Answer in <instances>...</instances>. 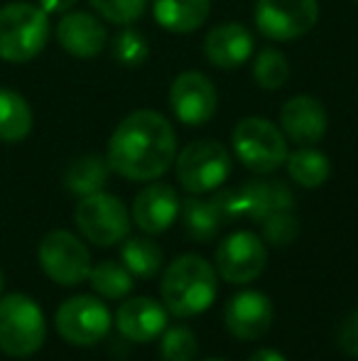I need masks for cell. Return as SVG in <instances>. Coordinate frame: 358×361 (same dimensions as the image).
<instances>
[{"label": "cell", "mask_w": 358, "mask_h": 361, "mask_svg": "<svg viewBox=\"0 0 358 361\" xmlns=\"http://www.w3.org/2000/svg\"><path fill=\"white\" fill-rule=\"evenodd\" d=\"M177 157V133L158 111H133L108 140V165L120 177L150 182L162 177Z\"/></svg>", "instance_id": "cell-1"}, {"label": "cell", "mask_w": 358, "mask_h": 361, "mask_svg": "<svg viewBox=\"0 0 358 361\" xmlns=\"http://www.w3.org/2000/svg\"><path fill=\"white\" fill-rule=\"evenodd\" d=\"M216 271L201 256H179L162 276V302L174 317H194L214 305Z\"/></svg>", "instance_id": "cell-2"}, {"label": "cell", "mask_w": 358, "mask_h": 361, "mask_svg": "<svg viewBox=\"0 0 358 361\" xmlns=\"http://www.w3.org/2000/svg\"><path fill=\"white\" fill-rule=\"evenodd\" d=\"M49 39V15L34 3H8L0 8V59L25 64L44 49Z\"/></svg>", "instance_id": "cell-3"}, {"label": "cell", "mask_w": 358, "mask_h": 361, "mask_svg": "<svg viewBox=\"0 0 358 361\" xmlns=\"http://www.w3.org/2000/svg\"><path fill=\"white\" fill-rule=\"evenodd\" d=\"M216 212L221 221L231 224L236 219H250V221H263L265 216L275 212H285L295 207L290 187L277 180H250L241 187L219 190L214 197Z\"/></svg>", "instance_id": "cell-4"}, {"label": "cell", "mask_w": 358, "mask_h": 361, "mask_svg": "<svg viewBox=\"0 0 358 361\" xmlns=\"http://www.w3.org/2000/svg\"><path fill=\"white\" fill-rule=\"evenodd\" d=\"M47 324L39 305L27 295H5L0 300V349L10 357H30L44 344Z\"/></svg>", "instance_id": "cell-5"}, {"label": "cell", "mask_w": 358, "mask_h": 361, "mask_svg": "<svg viewBox=\"0 0 358 361\" xmlns=\"http://www.w3.org/2000/svg\"><path fill=\"white\" fill-rule=\"evenodd\" d=\"M231 140H234L238 160L258 175H270L280 170L287 160V140L282 128L260 116H248L238 121Z\"/></svg>", "instance_id": "cell-6"}, {"label": "cell", "mask_w": 358, "mask_h": 361, "mask_svg": "<svg viewBox=\"0 0 358 361\" xmlns=\"http://www.w3.org/2000/svg\"><path fill=\"white\" fill-rule=\"evenodd\" d=\"M177 180L191 195L219 190L231 175V155L219 140H194L174 157Z\"/></svg>", "instance_id": "cell-7"}, {"label": "cell", "mask_w": 358, "mask_h": 361, "mask_svg": "<svg viewBox=\"0 0 358 361\" xmlns=\"http://www.w3.org/2000/svg\"><path fill=\"white\" fill-rule=\"evenodd\" d=\"M74 221L79 231L96 246H115L130 231V214L125 204L103 190L82 197Z\"/></svg>", "instance_id": "cell-8"}, {"label": "cell", "mask_w": 358, "mask_h": 361, "mask_svg": "<svg viewBox=\"0 0 358 361\" xmlns=\"http://www.w3.org/2000/svg\"><path fill=\"white\" fill-rule=\"evenodd\" d=\"M39 266L59 286H79L91 273V253L74 233L57 228L39 243Z\"/></svg>", "instance_id": "cell-9"}, {"label": "cell", "mask_w": 358, "mask_h": 361, "mask_svg": "<svg viewBox=\"0 0 358 361\" xmlns=\"http://www.w3.org/2000/svg\"><path fill=\"white\" fill-rule=\"evenodd\" d=\"M319 20L317 0H258L255 25L268 39L290 42L307 35Z\"/></svg>", "instance_id": "cell-10"}, {"label": "cell", "mask_w": 358, "mask_h": 361, "mask_svg": "<svg viewBox=\"0 0 358 361\" xmlns=\"http://www.w3.org/2000/svg\"><path fill=\"white\" fill-rule=\"evenodd\" d=\"M57 332L62 339L77 347H91L98 344L101 339L108 334L110 329V312L101 300L91 298V295H77L62 302L57 310Z\"/></svg>", "instance_id": "cell-11"}, {"label": "cell", "mask_w": 358, "mask_h": 361, "mask_svg": "<svg viewBox=\"0 0 358 361\" xmlns=\"http://www.w3.org/2000/svg\"><path fill=\"white\" fill-rule=\"evenodd\" d=\"M268 263V248L253 231H236L216 248V271L226 283L245 286L253 283Z\"/></svg>", "instance_id": "cell-12"}, {"label": "cell", "mask_w": 358, "mask_h": 361, "mask_svg": "<svg viewBox=\"0 0 358 361\" xmlns=\"http://www.w3.org/2000/svg\"><path fill=\"white\" fill-rule=\"evenodd\" d=\"M170 106L184 126H204L219 109V91L201 72H181L170 86Z\"/></svg>", "instance_id": "cell-13"}, {"label": "cell", "mask_w": 358, "mask_h": 361, "mask_svg": "<svg viewBox=\"0 0 358 361\" xmlns=\"http://www.w3.org/2000/svg\"><path fill=\"white\" fill-rule=\"evenodd\" d=\"M275 310L268 295L258 293V290H243L236 293L234 298L226 302L224 310V324L236 339L243 342H255L270 329Z\"/></svg>", "instance_id": "cell-14"}, {"label": "cell", "mask_w": 358, "mask_h": 361, "mask_svg": "<svg viewBox=\"0 0 358 361\" xmlns=\"http://www.w3.org/2000/svg\"><path fill=\"white\" fill-rule=\"evenodd\" d=\"M280 128L285 138H290L297 145L319 143L329 128L324 104L309 94L292 96L280 109Z\"/></svg>", "instance_id": "cell-15"}, {"label": "cell", "mask_w": 358, "mask_h": 361, "mask_svg": "<svg viewBox=\"0 0 358 361\" xmlns=\"http://www.w3.org/2000/svg\"><path fill=\"white\" fill-rule=\"evenodd\" d=\"M179 195L165 182H153L138 192L133 202V219L145 233H162L179 216Z\"/></svg>", "instance_id": "cell-16"}, {"label": "cell", "mask_w": 358, "mask_h": 361, "mask_svg": "<svg viewBox=\"0 0 358 361\" xmlns=\"http://www.w3.org/2000/svg\"><path fill=\"white\" fill-rule=\"evenodd\" d=\"M57 42L62 49H67L72 57L91 59L101 54L108 42V32H106L103 23L91 13H67L57 25Z\"/></svg>", "instance_id": "cell-17"}, {"label": "cell", "mask_w": 358, "mask_h": 361, "mask_svg": "<svg viewBox=\"0 0 358 361\" xmlns=\"http://www.w3.org/2000/svg\"><path fill=\"white\" fill-rule=\"evenodd\" d=\"M115 327L130 342H153L167 327V310L153 298H130L118 307Z\"/></svg>", "instance_id": "cell-18"}, {"label": "cell", "mask_w": 358, "mask_h": 361, "mask_svg": "<svg viewBox=\"0 0 358 361\" xmlns=\"http://www.w3.org/2000/svg\"><path fill=\"white\" fill-rule=\"evenodd\" d=\"M204 54L214 67L236 69L253 54V35L241 23H221L206 32Z\"/></svg>", "instance_id": "cell-19"}, {"label": "cell", "mask_w": 358, "mask_h": 361, "mask_svg": "<svg viewBox=\"0 0 358 361\" xmlns=\"http://www.w3.org/2000/svg\"><path fill=\"white\" fill-rule=\"evenodd\" d=\"M209 0H155V20L170 32H194L209 18Z\"/></svg>", "instance_id": "cell-20"}, {"label": "cell", "mask_w": 358, "mask_h": 361, "mask_svg": "<svg viewBox=\"0 0 358 361\" xmlns=\"http://www.w3.org/2000/svg\"><path fill=\"white\" fill-rule=\"evenodd\" d=\"M108 175H110V165L106 157L82 155L69 162L67 172H64V187L72 195L87 197L103 190L106 182H108Z\"/></svg>", "instance_id": "cell-21"}, {"label": "cell", "mask_w": 358, "mask_h": 361, "mask_svg": "<svg viewBox=\"0 0 358 361\" xmlns=\"http://www.w3.org/2000/svg\"><path fill=\"white\" fill-rule=\"evenodd\" d=\"M32 130V109L23 94L13 89H0V140L20 143Z\"/></svg>", "instance_id": "cell-22"}, {"label": "cell", "mask_w": 358, "mask_h": 361, "mask_svg": "<svg viewBox=\"0 0 358 361\" xmlns=\"http://www.w3.org/2000/svg\"><path fill=\"white\" fill-rule=\"evenodd\" d=\"M287 172L290 177L297 182L300 187H307V190H314V187H321L331 175V162L329 157L321 150L309 145H302L300 150L287 152Z\"/></svg>", "instance_id": "cell-23"}, {"label": "cell", "mask_w": 358, "mask_h": 361, "mask_svg": "<svg viewBox=\"0 0 358 361\" xmlns=\"http://www.w3.org/2000/svg\"><path fill=\"white\" fill-rule=\"evenodd\" d=\"M181 214V228L191 241H211L219 233V228L224 226L219 212H216L211 200H196L189 197L184 200V204L179 207Z\"/></svg>", "instance_id": "cell-24"}, {"label": "cell", "mask_w": 358, "mask_h": 361, "mask_svg": "<svg viewBox=\"0 0 358 361\" xmlns=\"http://www.w3.org/2000/svg\"><path fill=\"white\" fill-rule=\"evenodd\" d=\"M120 261L133 276L155 278L162 268V248L145 236L128 238L120 248Z\"/></svg>", "instance_id": "cell-25"}, {"label": "cell", "mask_w": 358, "mask_h": 361, "mask_svg": "<svg viewBox=\"0 0 358 361\" xmlns=\"http://www.w3.org/2000/svg\"><path fill=\"white\" fill-rule=\"evenodd\" d=\"M91 288L108 300H120L133 290V273L115 261H103L89 273Z\"/></svg>", "instance_id": "cell-26"}, {"label": "cell", "mask_w": 358, "mask_h": 361, "mask_svg": "<svg viewBox=\"0 0 358 361\" xmlns=\"http://www.w3.org/2000/svg\"><path fill=\"white\" fill-rule=\"evenodd\" d=\"M199 354L196 334L184 324H174L162 332L160 339V359L162 361H194Z\"/></svg>", "instance_id": "cell-27"}, {"label": "cell", "mask_w": 358, "mask_h": 361, "mask_svg": "<svg viewBox=\"0 0 358 361\" xmlns=\"http://www.w3.org/2000/svg\"><path fill=\"white\" fill-rule=\"evenodd\" d=\"M253 76L263 89H282L287 84V79H290V62L277 49H263L253 64Z\"/></svg>", "instance_id": "cell-28"}, {"label": "cell", "mask_w": 358, "mask_h": 361, "mask_svg": "<svg viewBox=\"0 0 358 361\" xmlns=\"http://www.w3.org/2000/svg\"><path fill=\"white\" fill-rule=\"evenodd\" d=\"M91 8L113 25H133L143 18L148 0H89Z\"/></svg>", "instance_id": "cell-29"}, {"label": "cell", "mask_w": 358, "mask_h": 361, "mask_svg": "<svg viewBox=\"0 0 358 361\" xmlns=\"http://www.w3.org/2000/svg\"><path fill=\"white\" fill-rule=\"evenodd\" d=\"M260 224H263V236L270 246H290L300 233V221L292 214V209L275 212V214L265 216Z\"/></svg>", "instance_id": "cell-30"}, {"label": "cell", "mask_w": 358, "mask_h": 361, "mask_svg": "<svg viewBox=\"0 0 358 361\" xmlns=\"http://www.w3.org/2000/svg\"><path fill=\"white\" fill-rule=\"evenodd\" d=\"M150 47L148 39L138 30H123L113 42V57L125 67H138L148 59Z\"/></svg>", "instance_id": "cell-31"}, {"label": "cell", "mask_w": 358, "mask_h": 361, "mask_svg": "<svg viewBox=\"0 0 358 361\" xmlns=\"http://www.w3.org/2000/svg\"><path fill=\"white\" fill-rule=\"evenodd\" d=\"M339 344L349 357L358 359V307L344 319L339 329Z\"/></svg>", "instance_id": "cell-32"}, {"label": "cell", "mask_w": 358, "mask_h": 361, "mask_svg": "<svg viewBox=\"0 0 358 361\" xmlns=\"http://www.w3.org/2000/svg\"><path fill=\"white\" fill-rule=\"evenodd\" d=\"M77 5V0H39V8L44 10L47 15L52 13H67Z\"/></svg>", "instance_id": "cell-33"}, {"label": "cell", "mask_w": 358, "mask_h": 361, "mask_svg": "<svg viewBox=\"0 0 358 361\" xmlns=\"http://www.w3.org/2000/svg\"><path fill=\"white\" fill-rule=\"evenodd\" d=\"M248 361H287V359L280 352H275V349H258V352L250 354Z\"/></svg>", "instance_id": "cell-34"}, {"label": "cell", "mask_w": 358, "mask_h": 361, "mask_svg": "<svg viewBox=\"0 0 358 361\" xmlns=\"http://www.w3.org/2000/svg\"><path fill=\"white\" fill-rule=\"evenodd\" d=\"M3 283H5V278H3V271H0V290H3Z\"/></svg>", "instance_id": "cell-35"}, {"label": "cell", "mask_w": 358, "mask_h": 361, "mask_svg": "<svg viewBox=\"0 0 358 361\" xmlns=\"http://www.w3.org/2000/svg\"><path fill=\"white\" fill-rule=\"evenodd\" d=\"M206 361H226V359H206Z\"/></svg>", "instance_id": "cell-36"}, {"label": "cell", "mask_w": 358, "mask_h": 361, "mask_svg": "<svg viewBox=\"0 0 358 361\" xmlns=\"http://www.w3.org/2000/svg\"><path fill=\"white\" fill-rule=\"evenodd\" d=\"M356 3H358V0H356Z\"/></svg>", "instance_id": "cell-37"}]
</instances>
